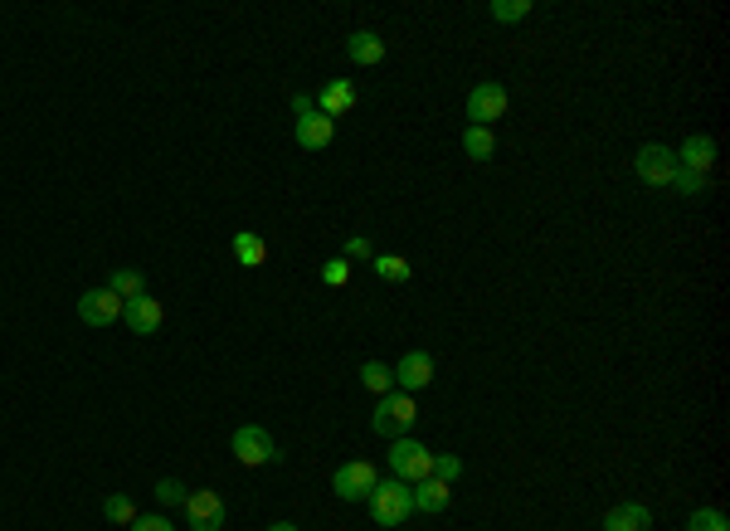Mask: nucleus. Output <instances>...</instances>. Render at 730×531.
<instances>
[{
  "label": "nucleus",
  "mask_w": 730,
  "mask_h": 531,
  "mask_svg": "<svg viewBox=\"0 0 730 531\" xmlns=\"http://www.w3.org/2000/svg\"><path fill=\"white\" fill-rule=\"evenodd\" d=\"M414 419H419L414 395L390 390V395H380V405H375V415H370V429H375V434H385V439H404V434L414 429Z\"/></svg>",
  "instance_id": "1"
},
{
  "label": "nucleus",
  "mask_w": 730,
  "mask_h": 531,
  "mask_svg": "<svg viewBox=\"0 0 730 531\" xmlns=\"http://www.w3.org/2000/svg\"><path fill=\"white\" fill-rule=\"evenodd\" d=\"M365 502H370V517L380 527H400L404 517L414 512V493H409V483H400V478H380L375 493L365 497Z\"/></svg>",
  "instance_id": "2"
},
{
  "label": "nucleus",
  "mask_w": 730,
  "mask_h": 531,
  "mask_svg": "<svg viewBox=\"0 0 730 531\" xmlns=\"http://www.w3.org/2000/svg\"><path fill=\"white\" fill-rule=\"evenodd\" d=\"M390 478H400V483H424V478H434V454L419 444V439H390Z\"/></svg>",
  "instance_id": "3"
},
{
  "label": "nucleus",
  "mask_w": 730,
  "mask_h": 531,
  "mask_svg": "<svg viewBox=\"0 0 730 531\" xmlns=\"http://www.w3.org/2000/svg\"><path fill=\"white\" fill-rule=\"evenodd\" d=\"M234 458L244 463V468H263V463H278V444H273V434L268 429H258V424H239L234 429Z\"/></svg>",
  "instance_id": "4"
},
{
  "label": "nucleus",
  "mask_w": 730,
  "mask_h": 531,
  "mask_svg": "<svg viewBox=\"0 0 730 531\" xmlns=\"http://www.w3.org/2000/svg\"><path fill=\"white\" fill-rule=\"evenodd\" d=\"M375 483H380V473L370 468V463H341L336 473H331V493L341 497V502H365V497L375 493Z\"/></svg>",
  "instance_id": "5"
},
{
  "label": "nucleus",
  "mask_w": 730,
  "mask_h": 531,
  "mask_svg": "<svg viewBox=\"0 0 730 531\" xmlns=\"http://www.w3.org/2000/svg\"><path fill=\"white\" fill-rule=\"evenodd\" d=\"M497 117H507V88L502 83H477L468 93V127H492Z\"/></svg>",
  "instance_id": "6"
},
{
  "label": "nucleus",
  "mask_w": 730,
  "mask_h": 531,
  "mask_svg": "<svg viewBox=\"0 0 730 531\" xmlns=\"http://www.w3.org/2000/svg\"><path fill=\"white\" fill-rule=\"evenodd\" d=\"M633 171H638V181H648V186H672V171H677V152L672 147H643V152L633 156Z\"/></svg>",
  "instance_id": "7"
},
{
  "label": "nucleus",
  "mask_w": 730,
  "mask_h": 531,
  "mask_svg": "<svg viewBox=\"0 0 730 531\" xmlns=\"http://www.w3.org/2000/svg\"><path fill=\"white\" fill-rule=\"evenodd\" d=\"M185 517L195 531H224V497L210 493V488L185 493Z\"/></svg>",
  "instance_id": "8"
},
{
  "label": "nucleus",
  "mask_w": 730,
  "mask_h": 531,
  "mask_svg": "<svg viewBox=\"0 0 730 531\" xmlns=\"http://www.w3.org/2000/svg\"><path fill=\"white\" fill-rule=\"evenodd\" d=\"M78 317H83L88 327H112V322L122 317V298H117L112 288H88V293L78 298Z\"/></svg>",
  "instance_id": "9"
},
{
  "label": "nucleus",
  "mask_w": 730,
  "mask_h": 531,
  "mask_svg": "<svg viewBox=\"0 0 730 531\" xmlns=\"http://www.w3.org/2000/svg\"><path fill=\"white\" fill-rule=\"evenodd\" d=\"M122 322H127L137 337H151V332H161V322H166V307L156 303L151 293H142V298H127V303H122Z\"/></svg>",
  "instance_id": "10"
},
{
  "label": "nucleus",
  "mask_w": 730,
  "mask_h": 531,
  "mask_svg": "<svg viewBox=\"0 0 730 531\" xmlns=\"http://www.w3.org/2000/svg\"><path fill=\"white\" fill-rule=\"evenodd\" d=\"M429 380H434V356L429 351H404L400 366H395V385L409 395V390H424Z\"/></svg>",
  "instance_id": "11"
},
{
  "label": "nucleus",
  "mask_w": 730,
  "mask_h": 531,
  "mask_svg": "<svg viewBox=\"0 0 730 531\" xmlns=\"http://www.w3.org/2000/svg\"><path fill=\"white\" fill-rule=\"evenodd\" d=\"M331 137H336V122H331V117H322V113L297 117V147H302V152H327Z\"/></svg>",
  "instance_id": "12"
},
{
  "label": "nucleus",
  "mask_w": 730,
  "mask_h": 531,
  "mask_svg": "<svg viewBox=\"0 0 730 531\" xmlns=\"http://www.w3.org/2000/svg\"><path fill=\"white\" fill-rule=\"evenodd\" d=\"M677 166H687L696 176H706L711 166H716V137H706V132H696L682 142V152H677Z\"/></svg>",
  "instance_id": "13"
},
{
  "label": "nucleus",
  "mask_w": 730,
  "mask_h": 531,
  "mask_svg": "<svg viewBox=\"0 0 730 531\" xmlns=\"http://www.w3.org/2000/svg\"><path fill=\"white\" fill-rule=\"evenodd\" d=\"M409 493H414V512H429V517H438V512H448V507H453V483H438V478L414 483Z\"/></svg>",
  "instance_id": "14"
},
{
  "label": "nucleus",
  "mask_w": 730,
  "mask_h": 531,
  "mask_svg": "<svg viewBox=\"0 0 730 531\" xmlns=\"http://www.w3.org/2000/svg\"><path fill=\"white\" fill-rule=\"evenodd\" d=\"M648 527H653V512L643 502H619L604 517V531H648Z\"/></svg>",
  "instance_id": "15"
},
{
  "label": "nucleus",
  "mask_w": 730,
  "mask_h": 531,
  "mask_svg": "<svg viewBox=\"0 0 730 531\" xmlns=\"http://www.w3.org/2000/svg\"><path fill=\"white\" fill-rule=\"evenodd\" d=\"M356 108V88H351V78H331L327 88H322V98H317V113L322 117H341Z\"/></svg>",
  "instance_id": "16"
},
{
  "label": "nucleus",
  "mask_w": 730,
  "mask_h": 531,
  "mask_svg": "<svg viewBox=\"0 0 730 531\" xmlns=\"http://www.w3.org/2000/svg\"><path fill=\"white\" fill-rule=\"evenodd\" d=\"M346 54H351V64L375 69V64H385V39L375 35V30H356V35L346 39Z\"/></svg>",
  "instance_id": "17"
},
{
  "label": "nucleus",
  "mask_w": 730,
  "mask_h": 531,
  "mask_svg": "<svg viewBox=\"0 0 730 531\" xmlns=\"http://www.w3.org/2000/svg\"><path fill=\"white\" fill-rule=\"evenodd\" d=\"M108 288L122 298V303H127V298H142V293H146V273H142V268H112Z\"/></svg>",
  "instance_id": "18"
},
{
  "label": "nucleus",
  "mask_w": 730,
  "mask_h": 531,
  "mask_svg": "<svg viewBox=\"0 0 730 531\" xmlns=\"http://www.w3.org/2000/svg\"><path fill=\"white\" fill-rule=\"evenodd\" d=\"M234 259L244 268H258L268 259V244H263L258 234H249V229H239V234H234Z\"/></svg>",
  "instance_id": "19"
},
{
  "label": "nucleus",
  "mask_w": 730,
  "mask_h": 531,
  "mask_svg": "<svg viewBox=\"0 0 730 531\" xmlns=\"http://www.w3.org/2000/svg\"><path fill=\"white\" fill-rule=\"evenodd\" d=\"M463 152L473 156V161H492V156H497L492 127H468V132H463Z\"/></svg>",
  "instance_id": "20"
},
{
  "label": "nucleus",
  "mask_w": 730,
  "mask_h": 531,
  "mask_svg": "<svg viewBox=\"0 0 730 531\" xmlns=\"http://www.w3.org/2000/svg\"><path fill=\"white\" fill-rule=\"evenodd\" d=\"M370 264H375V273H380L385 283H409V278H414V264H409L404 254H375Z\"/></svg>",
  "instance_id": "21"
},
{
  "label": "nucleus",
  "mask_w": 730,
  "mask_h": 531,
  "mask_svg": "<svg viewBox=\"0 0 730 531\" xmlns=\"http://www.w3.org/2000/svg\"><path fill=\"white\" fill-rule=\"evenodd\" d=\"M361 385H365V390H375V395H390V390H395V371H390L385 361H365V366H361Z\"/></svg>",
  "instance_id": "22"
},
{
  "label": "nucleus",
  "mask_w": 730,
  "mask_h": 531,
  "mask_svg": "<svg viewBox=\"0 0 730 531\" xmlns=\"http://www.w3.org/2000/svg\"><path fill=\"white\" fill-rule=\"evenodd\" d=\"M103 517L117 522V527H132V522H137V507H132V497L127 493H112L108 502H103Z\"/></svg>",
  "instance_id": "23"
},
{
  "label": "nucleus",
  "mask_w": 730,
  "mask_h": 531,
  "mask_svg": "<svg viewBox=\"0 0 730 531\" xmlns=\"http://www.w3.org/2000/svg\"><path fill=\"white\" fill-rule=\"evenodd\" d=\"M526 15H531V0H492V20H502V25H516Z\"/></svg>",
  "instance_id": "24"
},
{
  "label": "nucleus",
  "mask_w": 730,
  "mask_h": 531,
  "mask_svg": "<svg viewBox=\"0 0 730 531\" xmlns=\"http://www.w3.org/2000/svg\"><path fill=\"white\" fill-rule=\"evenodd\" d=\"M687 531H730V522H726V512H716V507H701V512H692Z\"/></svg>",
  "instance_id": "25"
},
{
  "label": "nucleus",
  "mask_w": 730,
  "mask_h": 531,
  "mask_svg": "<svg viewBox=\"0 0 730 531\" xmlns=\"http://www.w3.org/2000/svg\"><path fill=\"white\" fill-rule=\"evenodd\" d=\"M672 190H682V195H701V190H706V176H696V171H687V166H677V171H672Z\"/></svg>",
  "instance_id": "26"
},
{
  "label": "nucleus",
  "mask_w": 730,
  "mask_h": 531,
  "mask_svg": "<svg viewBox=\"0 0 730 531\" xmlns=\"http://www.w3.org/2000/svg\"><path fill=\"white\" fill-rule=\"evenodd\" d=\"M346 278H351V264H346V259H327V264H322V283H327V288H346Z\"/></svg>",
  "instance_id": "27"
},
{
  "label": "nucleus",
  "mask_w": 730,
  "mask_h": 531,
  "mask_svg": "<svg viewBox=\"0 0 730 531\" xmlns=\"http://www.w3.org/2000/svg\"><path fill=\"white\" fill-rule=\"evenodd\" d=\"M463 473V458H453V454H434V478L438 483H453Z\"/></svg>",
  "instance_id": "28"
},
{
  "label": "nucleus",
  "mask_w": 730,
  "mask_h": 531,
  "mask_svg": "<svg viewBox=\"0 0 730 531\" xmlns=\"http://www.w3.org/2000/svg\"><path fill=\"white\" fill-rule=\"evenodd\" d=\"M156 502H161V507H176V502H185V488L176 478H161V483H156Z\"/></svg>",
  "instance_id": "29"
},
{
  "label": "nucleus",
  "mask_w": 730,
  "mask_h": 531,
  "mask_svg": "<svg viewBox=\"0 0 730 531\" xmlns=\"http://www.w3.org/2000/svg\"><path fill=\"white\" fill-rule=\"evenodd\" d=\"M351 259H375V249H370L365 234H351V239H346V264H351Z\"/></svg>",
  "instance_id": "30"
},
{
  "label": "nucleus",
  "mask_w": 730,
  "mask_h": 531,
  "mask_svg": "<svg viewBox=\"0 0 730 531\" xmlns=\"http://www.w3.org/2000/svg\"><path fill=\"white\" fill-rule=\"evenodd\" d=\"M132 531H176V527H171V517H137Z\"/></svg>",
  "instance_id": "31"
},
{
  "label": "nucleus",
  "mask_w": 730,
  "mask_h": 531,
  "mask_svg": "<svg viewBox=\"0 0 730 531\" xmlns=\"http://www.w3.org/2000/svg\"><path fill=\"white\" fill-rule=\"evenodd\" d=\"M292 113H297V117L317 113V98H307V93H297V98H292Z\"/></svg>",
  "instance_id": "32"
},
{
  "label": "nucleus",
  "mask_w": 730,
  "mask_h": 531,
  "mask_svg": "<svg viewBox=\"0 0 730 531\" xmlns=\"http://www.w3.org/2000/svg\"><path fill=\"white\" fill-rule=\"evenodd\" d=\"M268 531H297V527H292V522H273V527H268Z\"/></svg>",
  "instance_id": "33"
}]
</instances>
